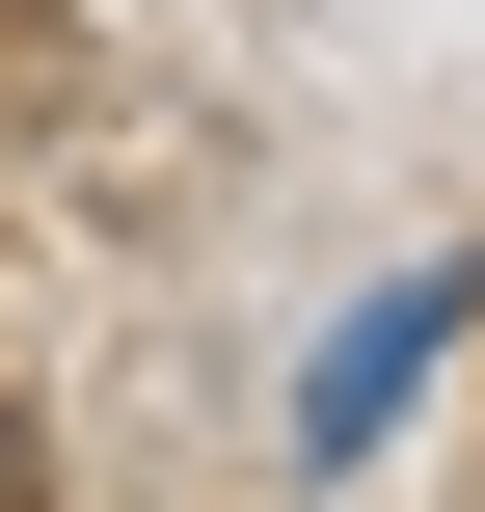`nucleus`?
<instances>
[{"instance_id":"f257e3e1","label":"nucleus","mask_w":485,"mask_h":512,"mask_svg":"<svg viewBox=\"0 0 485 512\" xmlns=\"http://www.w3.org/2000/svg\"><path fill=\"white\" fill-rule=\"evenodd\" d=\"M459 324H485V270H378V297L297 351V432H324V459H378V432L432 405V351H459Z\"/></svg>"}]
</instances>
